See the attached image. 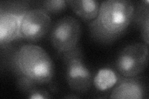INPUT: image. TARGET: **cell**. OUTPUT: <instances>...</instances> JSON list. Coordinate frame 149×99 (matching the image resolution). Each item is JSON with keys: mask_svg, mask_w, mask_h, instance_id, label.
<instances>
[{"mask_svg": "<svg viewBox=\"0 0 149 99\" xmlns=\"http://www.w3.org/2000/svg\"><path fill=\"white\" fill-rule=\"evenodd\" d=\"M148 62V45L135 43L126 46L116 61L118 73L124 77H135L141 74Z\"/></svg>", "mask_w": 149, "mask_h": 99, "instance_id": "obj_5", "label": "cell"}, {"mask_svg": "<svg viewBox=\"0 0 149 99\" xmlns=\"http://www.w3.org/2000/svg\"><path fill=\"white\" fill-rule=\"evenodd\" d=\"M120 77L119 74L113 69L105 68L98 71L93 81L96 89L104 92L113 87L118 83Z\"/></svg>", "mask_w": 149, "mask_h": 99, "instance_id": "obj_10", "label": "cell"}, {"mask_svg": "<svg viewBox=\"0 0 149 99\" xmlns=\"http://www.w3.org/2000/svg\"><path fill=\"white\" fill-rule=\"evenodd\" d=\"M134 12L133 3L128 0L102 1L97 17L89 23L91 36L101 43H112L126 30Z\"/></svg>", "mask_w": 149, "mask_h": 99, "instance_id": "obj_2", "label": "cell"}, {"mask_svg": "<svg viewBox=\"0 0 149 99\" xmlns=\"http://www.w3.org/2000/svg\"><path fill=\"white\" fill-rule=\"evenodd\" d=\"M147 88L139 77H120L111 92L110 98L118 99H142L146 97Z\"/></svg>", "mask_w": 149, "mask_h": 99, "instance_id": "obj_8", "label": "cell"}, {"mask_svg": "<svg viewBox=\"0 0 149 99\" xmlns=\"http://www.w3.org/2000/svg\"><path fill=\"white\" fill-rule=\"evenodd\" d=\"M148 1H142L137 9L136 13L134 12L133 20L141 27V34L143 41L148 45L149 39V10Z\"/></svg>", "mask_w": 149, "mask_h": 99, "instance_id": "obj_11", "label": "cell"}, {"mask_svg": "<svg viewBox=\"0 0 149 99\" xmlns=\"http://www.w3.org/2000/svg\"><path fill=\"white\" fill-rule=\"evenodd\" d=\"M29 10L26 1H8L0 5V44L1 48L18 39L21 19Z\"/></svg>", "mask_w": 149, "mask_h": 99, "instance_id": "obj_3", "label": "cell"}, {"mask_svg": "<svg viewBox=\"0 0 149 99\" xmlns=\"http://www.w3.org/2000/svg\"><path fill=\"white\" fill-rule=\"evenodd\" d=\"M11 66L20 89L28 93L38 85L49 83L54 74V66L48 53L42 47L32 44L22 45L16 50Z\"/></svg>", "mask_w": 149, "mask_h": 99, "instance_id": "obj_1", "label": "cell"}, {"mask_svg": "<svg viewBox=\"0 0 149 99\" xmlns=\"http://www.w3.org/2000/svg\"><path fill=\"white\" fill-rule=\"evenodd\" d=\"M68 5L67 1L63 0H49L42 3V9L48 14H58L63 11Z\"/></svg>", "mask_w": 149, "mask_h": 99, "instance_id": "obj_12", "label": "cell"}, {"mask_svg": "<svg viewBox=\"0 0 149 99\" xmlns=\"http://www.w3.org/2000/svg\"><path fill=\"white\" fill-rule=\"evenodd\" d=\"M81 25L72 16H65L56 22L50 34V41L58 52L64 53L78 45L81 35Z\"/></svg>", "mask_w": 149, "mask_h": 99, "instance_id": "obj_6", "label": "cell"}, {"mask_svg": "<svg viewBox=\"0 0 149 99\" xmlns=\"http://www.w3.org/2000/svg\"><path fill=\"white\" fill-rule=\"evenodd\" d=\"M49 98H50V96L48 92L42 90H38L37 89H35L34 90L29 93V98L31 99H44Z\"/></svg>", "mask_w": 149, "mask_h": 99, "instance_id": "obj_13", "label": "cell"}, {"mask_svg": "<svg viewBox=\"0 0 149 99\" xmlns=\"http://www.w3.org/2000/svg\"><path fill=\"white\" fill-rule=\"evenodd\" d=\"M68 5L81 19L86 22L95 20L98 15L100 4L94 0H68Z\"/></svg>", "mask_w": 149, "mask_h": 99, "instance_id": "obj_9", "label": "cell"}, {"mask_svg": "<svg viewBox=\"0 0 149 99\" xmlns=\"http://www.w3.org/2000/svg\"><path fill=\"white\" fill-rule=\"evenodd\" d=\"M51 23L49 14L44 9H29L21 19V38L30 42L38 41L49 32Z\"/></svg>", "mask_w": 149, "mask_h": 99, "instance_id": "obj_7", "label": "cell"}, {"mask_svg": "<svg viewBox=\"0 0 149 99\" xmlns=\"http://www.w3.org/2000/svg\"><path fill=\"white\" fill-rule=\"evenodd\" d=\"M63 54L66 79L72 91L84 93L89 91L93 82L92 74L83 62L81 50L78 45Z\"/></svg>", "mask_w": 149, "mask_h": 99, "instance_id": "obj_4", "label": "cell"}]
</instances>
